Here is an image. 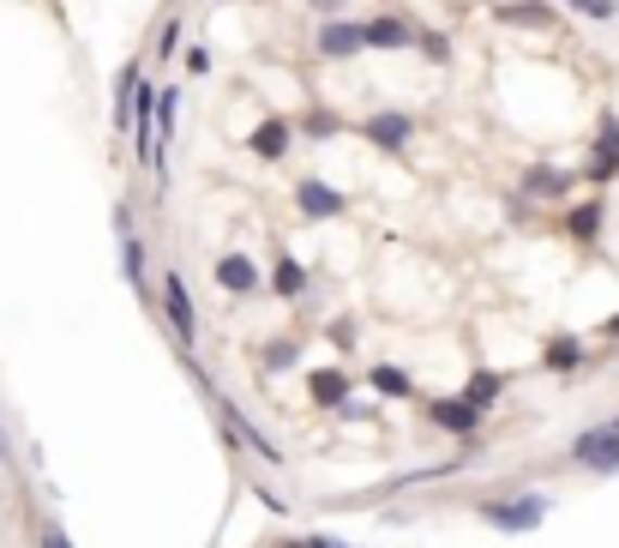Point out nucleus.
<instances>
[{
	"mask_svg": "<svg viewBox=\"0 0 619 548\" xmlns=\"http://www.w3.org/2000/svg\"><path fill=\"white\" fill-rule=\"evenodd\" d=\"M481 519H488L493 531H505V536H523V531H535V524L547 519V495H511V500H488V507H481Z\"/></svg>",
	"mask_w": 619,
	"mask_h": 548,
	"instance_id": "1",
	"label": "nucleus"
},
{
	"mask_svg": "<svg viewBox=\"0 0 619 548\" xmlns=\"http://www.w3.org/2000/svg\"><path fill=\"white\" fill-rule=\"evenodd\" d=\"M571 464L595 470V476H619V422H607V428H583L578 440H571Z\"/></svg>",
	"mask_w": 619,
	"mask_h": 548,
	"instance_id": "2",
	"label": "nucleus"
},
{
	"mask_svg": "<svg viewBox=\"0 0 619 548\" xmlns=\"http://www.w3.org/2000/svg\"><path fill=\"white\" fill-rule=\"evenodd\" d=\"M163 313H168V326H175V344L193 350L199 344V313H193V296H187L181 272H163Z\"/></svg>",
	"mask_w": 619,
	"mask_h": 548,
	"instance_id": "3",
	"label": "nucleus"
},
{
	"mask_svg": "<svg viewBox=\"0 0 619 548\" xmlns=\"http://www.w3.org/2000/svg\"><path fill=\"white\" fill-rule=\"evenodd\" d=\"M295 211H301V217H313V223H331V217H343V211H349V194H337V187L319 182V175H301V182H295Z\"/></svg>",
	"mask_w": 619,
	"mask_h": 548,
	"instance_id": "4",
	"label": "nucleus"
},
{
	"mask_svg": "<svg viewBox=\"0 0 619 548\" xmlns=\"http://www.w3.org/2000/svg\"><path fill=\"white\" fill-rule=\"evenodd\" d=\"M205 398H211V404L223 410V422H229V434H235V440H241V446H253V452L265 458V464H283V452H277L271 440H265V428H258V422L247 416V410H235V404H229V398H223L217 386H205Z\"/></svg>",
	"mask_w": 619,
	"mask_h": 548,
	"instance_id": "5",
	"label": "nucleus"
},
{
	"mask_svg": "<svg viewBox=\"0 0 619 548\" xmlns=\"http://www.w3.org/2000/svg\"><path fill=\"white\" fill-rule=\"evenodd\" d=\"M583 175H590L595 187L619 175V115H614V109L595 121V145H590V163H583Z\"/></svg>",
	"mask_w": 619,
	"mask_h": 548,
	"instance_id": "6",
	"label": "nucleus"
},
{
	"mask_svg": "<svg viewBox=\"0 0 619 548\" xmlns=\"http://www.w3.org/2000/svg\"><path fill=\"white\" fill-rule=\"evenodd\" d=\"M319 54L325 61H355V54H367V25H355V18H325Z\"/></svg>",
	"mask_w": 619,
	"mask_h": 548,
	"instance_id": "7",
	"label": "nucleus"
},
{
	"mask_svg": "<svg viewBox=\"0 0 619 548\" xmlns=\"http://www.w3.org/2000/svg\"><path fill=\"white\" fill-rule=\"evenodd\" d=\"M362 133H367V139L379 145V151H391V157H397L403 145L415 139V121L403 115V109H374V115L362 121Z\"/></svg>",
	"mask_w": 619,
	"mask_h": 548,
	"instance_id": "8",
	"label": "nucleus"
},
{
	"mask_svg": "<svg viewBox=\"0 0 619 548\" xmlns=\"http://www.w3.org/2000/svg\"><path fill=\"white\" fill-rule=\"evenodd\" d=\"M415 37H421V30H415L409 18H397V13H379V18H367V49L403 54V49H415Z\"/></svg>",
	"mask_w": 619,
	"mask_h": 548,
	"instance_id": "9",
	"label": "nucleus"
},
{
	"mask_svg": "<svg viewBox=\"0 0 619 548\" xmlns=\"http://www.w3.org/2000/svg\"><path fill=\"white\" fill-rule=\"evenodd\" d=\"M481 416H488V410H476L469 398H433V422H439L445 434H464V440H476Z\"/></svg>",
	"mask_w": 619,
	"mask_h": 548,
	"instance_id": "10",
	"label": "nucleus"
},
{
	"mask_svg": "<svg viewBox=\"0 0 619 548\" xmlns=\"http://www.w3.org/2000/svg\"><path fill=\"white\" fill-rule=\"evenodd\" d=\"M217 284L229 289V296H258V265H253V253H223L217 260Z\"/></svg>",
	"mask_w": 619,
	"mask_h": 548,
	"instance_id": "11",
	"label": "nucleus"
},
{
	"mask_svg": "<svg viewBox=\"0 0 619 548\" xmlns=\"http://www.w3.org/2000/svg\"><path fill=\"white\" fill-rule=\"evenodd\" d=\"M554 7L559 0H505V7H493V18L500 25H523V30H547L554 25Z\"/></svg>",
	"mask_w": 619,
	"mask_h": 548,
	"instance_id": "12",
	"label": "nucleus"
},
{
	"mask_svg": "<svg viewBox=\"0 0 619 548\" xmlns=\"http://www.w3.org/2000/svg\"><path fill=\"white\" fill-rule=\"evenodd\" d=\"M289 139H295V127H289L283 115H271V121H258V127H253L247 151H258L265 163H277V157H289Z\"/></svg>",
	"mask_w": 619,
	"mask_h": 548,
	"instance_id": "13",
	"label": "nucleus"
},
{
	"mask_svg": "<svg viewBox=\"0 0 619 548\" xmlns=\"http://www.w3.org/2000/svg\"><path fill=\"white\" fill-rule=\"evenodd\" d=\"M571 182H578V175L554 170V163H535V170L523 175V199H566Z\"/></svg>",
	"mask_w": 619,
	"mask_h": 548,
	"instance_id": "14",
	"label": "nucleus"
},
{
	"mask_svg": "<svg viewBox=\"0 0 619 548\" xmlns=\"http://www.w3.org/2000/svg\"><path fill=\"white\" fill-rule=\"evenodd\" d=\"M307 284H313L307 265H301L295 253H283V260H277V272H271V296L277 301H301V296H307Z\"/></svg>",
	"mask_w": 619,
	"mask_h": 548,
	"instance_id": "15",
	"label": "nucleus"
},
{
	"mask_svg": "<svg viewBox=\"0 0 619 548\" xmlns=\"http://www.w3.org/2000/svg\"><path fill=\"white\" fill-rule=\"evenodd\" d=\"M307 386H313V404H325V410H343L349 404V374H337V368L307 374Z\"/></svg>",
	"mask_w": 619,
	"mask_h": 548,
	"instance_id": "16",
	"label": "nucleus"
},
{
	"mask_svg": "<svg viewBox=\"0 0 619 548\" xmlns=\"http://www.w3.org/2000/svg\"><path fill=\"white\" fill-rule=\"evenodd\" d=\"M602 217H607V199H578L571 217H566V229L578 235V241H595V235H602Z\"/></svg>",
	"mask_w": 619,
	"mask_h": 548,
	"instance_id": "17",
	"label": "nucleus"
},
{
	"mask_svg": "<svg viewBox=\"0 0 619 548\" xmlns=\"http://www.w3.org/2000/svg\"><path fill=\"white\" fill-rule=\"evenodd\" d=\"M500 391H505V374H488V368H481V374H469L464 398H469L476 410H493V404H500Z\"/></svg>",
	"mask_w": 619,
	"mask_h": 548,
	"instance_id": "18",
	"label": "nucleus"
},
{
	"mask_svg": "<svg viewBox=\"0 0 619 548\" xmlns=\"http://www.w3.org/2000/svg\"><path fill=\"white\" fill-rule=\"evenodd\" d=\"M367 386H374V391H379V398H409V391H415V379H409V374H403V368H391V362H379V368H374V374H367Z\"/></svg>",
	"mask_w": 619,
	"mask_h": 548,
	"instance_id": "19",
	"label": "nucleus"
},
{
	"mask_svg": "<svg viewBox=\"0 0 619 548\" xmlns=\"http://www.w3.org/2000/svg\"><path fill=\"white\" fill-rule=\"evenodd\" d=\"M583 356H590V350H583L578 338H554V344L542 350V362L554 368V374H571V368H583Z\"/></svg>",
	"mask_w": 619,
	"mask_h": 548,
	"instance_id": "20",
	"label": "nucleus"
},
{
	"mask_svg": "<svg viewBox=\"0 0 619 548\" xmlns=\"http://www.w3.org/2000/svg\"><path fill=\"white\" fill-rule=\"evenodd\" d=\"M121 272H127V284L132 289H144V241H139V235H121Z\"/></svg>",
	"mask_w": 619,
	"mask_h": 548,
	"instance_id": "21",
	"label": "nucleus"
},
{
	"mask_svg": "<svg viewBox=\"0 0 619 548\" xmlns=\"http://www.w3.org/2000/svg\"><path fill=\"white\" fill-rule=\"evenodd\" d=\"M301 133H307V139H331V133H343V115H331V109H307V115H301Z\"/></svg>",
	"mask_w": 619,
	"mask_h": 548,
	"instance_id": "22",
	"label": "nucleus"
},
{
	"mask_svg": "<svg viewBox=\"0 0 619 548\" xmlns=\"http://www.w3.org/2000/svg\"><path fill=\"white\" fill-rule=\"evenodd\" d=\"M559 7H571V13L595 18V25H607V18H619V0H559Z\"/></svg>",
	"mask_w": 619,
	"mask_h": 548,
	"instance_id": "23",
	"label": "nucleus"
},
{
	"mask_svg": "<svg viewBox=\"0 0 619 548\" xmlns=\"http://www.w3.org/2000/svg\"><path fill=\"white\" fill-rule=\"evenodd\" d=\"M301 362V344L295 338H277L271 350H265V368H271V374H283V368H295Z\"/></svg>",
	"mask_w": 619,
	"mask_h": 548,
	"instance_id": "24",
	"label": "nucleus"
},
{
	"mask_svg": "<svg viewBox=\"0 0 619 548\" xmlns=\"http://www.w3.org/2000/svg\"><path fill=\"white\" fill-rule=\"evenodd\" d=\"M415 49H421L427 61H452V37H439V30H421V37H415Z\"/></svg>",
	"mask_w": 619,
	"mask_h": 548,
	"instance_id": "25",
	"label": "nucleus"
},
{
	"mask_svg": "<svg viewBox=\"0 0 619 548\" xmlns=\"http://www.w3.org/2000/svg\"><path fill=\"white\" fill-rule=\"evenodd\" d=\"M211 66H217V54H211L205 42H193V49H187V73H199V78H205Z\"/></svg>",
	"mask_w": 619,
	"mask_h": 548,
	"instance_id": "26",
	"label": "nucleus"
},
{
	"mask_svg": "<svg viewBox=\"0 0 619 548\" xmlns=\"http://www.w3.org/2000/svg\"><path fill=\"white\" fill-rule=\"evenodd\" d=\"M175 49H181V25H163V37H156V61H168Z\"/></svg>",
	"mask_w": 619,
	"mask_h": 548,
	"instance_id": "27",
	"label": "nucleus"
},
{
	"mask_svg": "<svg viewBox=\"0 0 619 548\" xmlns=\"http://www.w3.org/2000/svg\"><path fill=\"white\" fill-rule=\"evenodd\" d=\"M331 344L337 350H355V320H331Z\"/></svg>",
	"mask_w": 619,
	"mask_h": 548,
	"instance_id": "28",
	"label": "nucleus"
},
{
	"mask_svg": "<svg viewBox=\"0 0 619 548\" xmlns=\"http://www.w3.org/2000/svg\"><path fill=\"white\" fill-rule=\"evenodd\" d=\"M37 548H73V536H66L61 524H42V543Z\"/></svg>",
	"mask_w": 619,
	"mask_h": 548,
	"instance_id": "29",
	"label": "nucleus"
},
{
	"mask_svg": "<svg viewBox=\"0 0 619 548\" xmlns=\"http://www.w3.org/2000/svg\"><path fill=\"white\" fill-rule=\"evenodd\" d=\"M307 7H313V13H325V18H343L349 0H307Z\"/></svg>",
	"mask_w": 619,
	"mask_h": 548,
	"instance_id": "30",
	"label": "nucleus"
},
{
	"mask_svg": "<svg viewBox=\"0 0 619 548\" xmlns=\"http://www.w3.org/2000/svg\"><path fill=\"white\" fill-rule=\"evenodd\" d=\"M301 548H349V543H337V536H307Z\"/></svg>",
	"mask_w": 619,
	"mask_h": 548,
	"instance_id": "31",
	"label": "nucleus"
},
{
	"mask_svg": "<svg viewBox=\"0 0 619 548\" xmlns=\"http://www.w3.org/2000/svg\"><path fill=\"white\" fill-rule=\"evenodd\" d=\"M607 338H619V313H614V320H607Z\"/></svg>",
	"mask_w": 619,
	"mask_h": 548,
	"instance_id": "32",
	"label": "nucleus"
},
{
	"mask_svg": "<svg viewBox=\"0 0 619 548\" xmlns=\"http://www.w3.org/2000/svg\"><path fill=\"white\" fill-rule=\"evenodd\" d=\"M0 458H7V440H0Z\"/></svg>",
	"mask_w": 619,
	"mask_h": 548,
	"instance_id": "33",
	"label": "nucleus"
}]
</instances>
